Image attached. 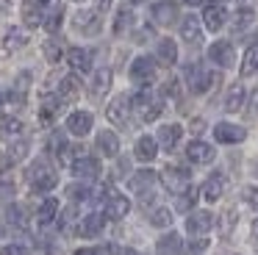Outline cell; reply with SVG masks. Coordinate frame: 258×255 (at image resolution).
Segmentation results:
<instances>
[{"instance_id": "cell-1", "label": "cell", "mask_w": 258, "mask_h": 255, "mask_svg": "<svg viewBox=\"0 0 258 255\" xmlns=\"http://www.w3.org/2000/svg\"><path fill=\"white\" fill-rule=\"evenodd\" d=\"M25 177H28V183H31V192H39V194L53 192V188L58 186L56 169H53L50 164H45V161H36V164H31L28 172H25Z\"/></svg>"}, {"instance_id": "cell-2", "label": "cell", "mask_w": 258, "mask_h": 255, "mask_svg": "<svg viewBox=\"0 0 258 255\" xmlns=\"http://www.w3.org/2000/svg\"><path fill=\"white\" fill-rule=\"evenodd\" d=\"M131 108L139 111L142 122H153V119H158V116H161L164 103H161V97H156V94L150 92V89H139V92H136V97H131Z\"/></svg>"}, {"instance_id": "cell-3", "label": "cell", "mask_w": 258, "mask_h": 255, "mask_svg": "<svg viewBox=\"0 0 258 255\" xmlns=\"http://www.w3.org/2000/svg\"><path fill=\"white\" fill-rule=\"evenodd\" d=\"M103 197H106V203H103V216L106 219H125L128 216V211H131V203H128V197L125 194H119V192H114V188H103Z\"/></svg>"}, {"instance_id": "cell-4", "label": "cell", "mask_w": 258, "mask_h": 255, "mask_svg": "<svg viewBox=\"0 0 258 255\" xmlns=\"http://www.w3.org/2000/svg\"><path fill=\"white\" fill-rule=\"evenodd\" d=\"M186 81H189V89L195 94H206L208 89L217 83V75H211V72L200 64H189L186 67Z\"/></svg>"}, {"instance_id": "cell-5", "label": "cell", "mask_w": 258, "mask_h": 255, "mask_svg": "<svg viewBox=\"0 0 258 255\" xmlns=\"http://www.w3.org/2000/svg\"><path fill=\"white\" fill-rule=\"evenodd\" d=\"M161 180L172 194H183L186 188H191V175L183 166H167V169L161 172Z\"/></svg>"}, {"instance_id": "cell-6", "label": "cell", "mask_w": 258, "mask_h": 255, "mask_svg": "<svg viewBox=\"0 0 258 255\" xmlns=\"http://www.w3.org/2000/svg\"><path fill=\"white\" fill-rule=\"evenodd\" d=\"M131 81L139 83V86H147V83L156 78V61L150 58V55H139V58H134V64H131Z\"/></svg>"}, {"instance_id": "cell-7", "label": "cell", "mask_w": 258, "mask_h": 255, "mask_svg": "<svg viewBox=\"0 0 258 255\" xmlns=\"http://www.w3.org/2000/svg\"><path fill=\"white\" fill-rule=\"evenodd\" d=\"M73 25H75V31L84 33V36H97V33H100V28H103V22H100V14H97V11L81 9L78 14H75Z\"/></svg>"}, {"instance_id": "cell-8", "label": "cell", "mask_w": 258, "mask_h": 255, "mask_svg": "<svg viewBox=\"0 0 258 255\" xmlns=\"http://www.w3.org/2000/svg\"><path fill=\"white\" fill-rule=\"evenodd\" d=\"M70 169H73V175L78 177V180H95V177H100V161L92 158V155H78V158L70 164Z\"/></svg>"}, {"instance_id": "cell-9", "label": "cell", "mask_w": 258, "mask_h": 255, "mask_svg": "<svg viewBox=\"0 0 258 255\" xmlns=\"http://www.w3.org/2000/svg\"><path fill=\"white\" fill-rule=\"evenodd\" d=\"M214 139L219 144H239L247 139V131L241 125H233V122H217L214 125Z\"/></svg>"}, {"instance_id": "cell-10", "label": "cell", "mask_w": 258, "mask_h": 255, "mask_svg": "<svg viewBox=\"0 0 258 255\" xmlns=\"http://www.w3.org/2000/svg\"><path fill=\"white\" fill-rule=\"evenodd\" d=\"M208 58H211L217 67H233V64H236L233 44H230V42H225V39H219V42H214L211 47H208Z\"/></svg>"}, {"instance_id": "cell-11", "label": "cell", "mask_w": 258, "mask_h": 255, "mask_svg": "<svg viewBox=\"0 0 258 255\" xmlns=\"http://www.w3.org/2000/svg\"><path fill=\"white\" fill-rule=\"evenodd\" d=\"M128 114H131V97L128 94L114 97L111 103H108V108H106L108 122H114V125H125V122H128Z\"/></svg>"}, {"instance_id": "cell-12", "label": "cell", "mask_w": 258, "mask_h": 255, "mask_svg": "<svg viewBox=\"0 0 258 255\" xmlns=\"http://www.w3.org/2000/svg\"><path fill=\"white\" fill-rule=\"evenodd\" d=\"M211 227H214V214H208V211H195V214H189V219H186L189 236H206Z\"/></svg>"}, {"instance_id": "cell-13", "label": "cell", "mask_w": 258, "mask_h": 255, "mask_svg": "<svg viewBox=\"0 0 258 255\" xmlns=\"http://www.w3.org/2000/svg\"><path fill=\"white\" fill-rule=\"evenodd\" d=\"M92 125H95V119H92L89 111H73V114L67 116V131L78 139L86 136V133L92 131Z\"/></svg>"}, {"instance_id": "cell-14", "label": "cell", "mask_w": 258, "mask_h": 255, "mask_svg": "<svg viewBox=\"0 0 258 255\" xmlns=\"http://www.w3.org/2000/svg\"><path fill=\"white\" fill-rule=\"evenodd\" d=\"M156 180H158V175L153 169H139V172L131 175L128 186H131V192H136V194H150L153 186H156Z\"/></svg>"}, {"instance_id": "cell-15", "label": "cell", "mask_w": 258, "mask_h": 255, "mask_svg": "<svg viewBox=\"0 0 258 255\" xmlns=\"http://www.w3.org/2000/svg\"><path fill=\"white\" fill-rule=\"evenodd\" d=\"M178 17H180L178 3H172V0H161V3L153 6V20H156L158 25H175Z\"/></svg>"}, {"instance_id": "cell-16", "label": "cell", "mask_w": 258, "mask_h": 255, "mask_svg": "<svg viewBox=\"0 0 258 255\" xmlns=\"http://www.w3.org/2000/svg\"><path fill=\"white\" fill-rule=\"evenodd\" d=\"M214 147L208 142H200V139H195V142L186 147V158L191 161V164H211L214 161Z\"/></svg>"}, {"instance_id": "cell-17", "label": "cell", "mask_w": 258, "mask_h": 255, "mask_svg": "<svg viewBox=\"0 0 258 255\" xmlns=\"http://www.w3.org/2000/svg\"><path fill=\"white\" fill-rule=\"evenodd\" d=\"M28 39H31L28 28L14 25V28H9V31H6V36H3V50H6V53H14V50H23L25 44H28Z\"/></svg>"}, {"instance_id": "cell-18", "label": "cell", "mask_w": 258, "mask_h": 255, "mask_svg": "<svg viewBox=\"0 0 258 255\" xmlns=\"http://www.w3.org/2000/svg\"><path fill=\"white\" fill-rule=\"evenodd\" d=\"M95 147H97V153H100L103 158H114V155L119 153L117 133H114V131H100V133H97V139H95Z\"/></svg>"}, {"instance_id": "cell-19", "label": "cell", "mask_w": 258, "mask_h": 255, "mask_svg": "<svg viewBox=\"0 0 258 255\" xmlns=\"http://www.w3.org/2000/svg\"><path fill=\"white\" fill-rule=\"evenodd\" d=\"M180 136H183V128H180L178 122H169V125H161V128H158L156 144H161L164 150H172L175 144L180 142Z\"/></svg>"}, {"instance_id": "cell-20", "label": "cell", "mask_w": 258, "mask_h": 255, "mask_svg": "<svg viewBox=\"0 0 258 255\" xmlns=\"http://www.w3.org/2000/svg\"><path fill=\"white\" fill-rule=\"evenodd\" d=\"M45 20V3L42 0H25L23 3V22L25 28H36Z\"/></svg>"}, {"instance_id": "cell-21", "label": "cell", "mask_w": 258, "mask_h": 255, "mask_svg": "<svg viewBox=\"0 0 258 255\" xmlns=\"http://www.w3.org/2000/svg\"><path fill=\"white\" fill-rule=\"evenodd\" d=\"M156 252L158 255H183V241H180V236L175 230H169V233H164V236L158 238Z\"/></svg>"}, {"instance_id": "cell-22", "label": "cell", "mask_w": 258, "mask_h": 255, "mask_svg": "<svg viewBox=\"0 0 258 255\" xmlns=\"http://www.w3.org/2000/svg\"><path fill=\"white\" fill-rule=\"evenodd\" d=\"M103 227H106V216H103V214H89V216L81 219L78 233L84 238H95V236H100V233H103Z\"/></svg>"}, {"instance_id": "cell-23", "label": "cell", "mask_w": 258, "mask_h": 255, "mask_svg": "<svg viewBox=\"0 0 258 255\" xmlns=\"http://www.w3.org/2000/svg\"><path fill=\"white\" fill-rule=\"evenodd\" d=\"M67 61H70V67H73V72H89L92 70V50H86V47H73L67 53Z\"/></svg>"}, {"instance_id": "cell-24", "label": "cell", "mask_w": 258, "mask_h": 255, "mask_svg": "<svg viewBox=\"0 0 258 255\" xmlns=\"http://www.w3.org/2000/svg\"><path fill=\"white\" fill-rule=\"evenodd\" d=\"M23 133H25V125L17 116H3L0 119V139L3 142H17V139H23Z\"/></svg>"}, {"instance_id": "cell-25", "label": "cell", "mask_w": 258, "mask_h": 255, "mask_svg": "<svg viewBox=\"0 0 258 255\" xmlns=\"http://www.w3.org/2000/svg\"><path fill=\"white\" fill-rule=\"evenodd\" d=\"M134 155L142 161V164H150V161L158 155L156 139H153V136H139V139H136V147H134Z\"/></svg>"}, {"instance_id": "cell-26", "label": "cell", "mask_w": 258, "mask_h": 255, "mask_svg": "<svg viewBox=\"0 0 258 255\" xmlns=\"http://www.w3.org/2000/svg\"><path fill=\"white\" fill-rule=\"evenodd\" d=\"M203 22H206L208 31H219V28H225V22H228V11L222 9V6H206V11H203Z\"/></svg>"}, {"instance_id": "cell-27", "label": "cell", "mask_w": 258, "mask_h": 255, "mask_svg": "<svg viewBox=\"0 0 258 255\" xmlns=\"http://www.w3.org/2000/svg\"><path fill=\"white\" fill-rule=\"evenodd\" d=\"M180 36H183V42H189V44H200L203 42V31H200V20L197 17H186V20H180Z\"/></svg>"}, {"instance_id": "cell-28", "label": "cell", "mask_w": 258, "mask_h": 255, "mask_svg": "<svg viewBox=\"0 0 258 255\" xmlns=\"http://www.w3.org/2000/svg\"><path fill=\"white\" fill-rule=\"evenodd\" d=\"M78 94H81L78 75H64L61 81H58V100H61V103H70V100H75Z\"/></svg>"}, {"instance_id": "cell-29", "label": "cell", "mask_w": 258, "mask_h": 255, "mask_svg": "<svg viewBox=\"0 0 258 255\" xmlns=\"http://www.w3.org/2000/svg\"><path fill=\"white\" fill-rule=\"evenodd\" d=\"M222 192H225V177L222 175H211L200 188L203 200H208V203H217V200L222 197Z\"/></svg>"}, {"instance_id": "cell-30", "label": "cell", "mask_w": 258, "mask_h": 255, "mask_svg": "<svg viewBox=\"0 0 258 255\" xmlns=\"http://www.w3.org/2000/svg\"><path fill=\"white\" fill-rule=\"evenodd\" d=\"M56 216H58V200H56V197H47L45 203L36 208V225H39V227H47L53 219H56Z\"/></svg>"}, {"instance_id": "cell-31", "label": "cell", "mask_w": 258, "mask_h": 255, "mask_svg": "<svg viewBox=\"0 0 258 255\" xmlns=\"http://www.w3.org/2000/svg\"><path fill=\"white\" fill-rule=\"evenodd\" d=\"M92 97H103V94L111 89V70L108 67H103V70L95 72V78H92Z\"/></svg>"}, {"instance_id": "cell-32", "label": "cell", "mask_w": 258, "mask_h": 255, "mask_svg": "<svg viewBox=\"0 0 258 255\" xmlns=\"http://www.w3.org/2000/svg\"><path fill=\"white\" fill-rule=\"evenodd\" d=\"M156 55H158V61H161V64L172 67L175 61H178V44H175L172 39H161V42L156 44Z\"/></svg>"}, {"instance_id": "cell-33", "label": "cell", "mask_w": 258, "mask_h": 255, "mask_svg": "<svg viewBox=\"0 0 258 255\" xmlns=\"http://www.w3.org/2000/svg\"><path fill=\"white\" fill-rule=\"evenodd\" d=\"M58 108H61V100H58V94H53V97H45V100H42V108H39V122H42V125H47V122L56 119Z\"/></svg>"}, {"instance_id": "cell-34", "label": "cell", "mask_w": 258, "mask_h": 255, "mask_svg": "<svg viewBox=\"0 0 258 255\" xmlns=\"http://www.w3.org/2000/svg\"><path fill=\"white\" fill-rule=\"evenodd\" d=\"M247 100V89L241 86V83H236V86L228 89V97H225V111H239L241 105H244Z\"/></svg>"}, {"instance_id": "cell-35", "label": "cell", "mask_w": 258, "mask_h": 255, "mask_svg": "<svg viewBox=\"0 0 258 255\" xmlns=\"http://www.w3.org/2000/svg\"><path fill=\"white\" fill-rule=\"evenodd\" d=\"M61 22H64V6L61 3H56L50 9V14L42 20V25H45V31L47 33H58V28H61Z\"/></svg>"}, {"instance_id": "cell-36", "label": "cell", "mask_w": 258, "mask_h": 255, "mask_svg": "<svg viewBox=\"0 0 258 255\" xmlns=\"http://www.w3.org/2000/svg\"><path fill=\"white\" fill-rule=\"evenodd\" d=\"M258 72V44H250L244 53V58H241V75H255Z\"/></svg>"}, {"instance_id": "cell-37", "label": "cell", "mask_w": 258, "mask_h": 255, "mask_svg": "<svg viewBox=\"0 0 258 255\" xmlns=\"http://www.w3.org/2000/svg\"><path fill=\"white\" fill-rule=\"evenodd\" d=\"M252 22H255V11H252V9H239V11H236V17H233V31L236 33H244Z\"/></svg>"}, {"instance_id": "cell-38", "label": "cell", "mask_w": 258, "mask_h": 255, "mask_svg": "<svg viewBox=\"0 0 258 255\" xmlns=\"http://www.w3.org/2000/svg\"><path fill=\"white\" fill-rule=\"evenodd\" d=\"M28 86H31V72H20L17 81H14V89H12V100L23 103V97L28 94Z\"/></svg>"}, {"instance_id": "cell-39", "label": "cell", "mask_w": 258, "mask_h": 255, "mask_svg": "<svg viewBox=\"0 0 258 255\" xmlns=\"http://www.w3.org/2000/svg\"><path fill=\"white\" fill-rule=\"evenodd\" d=\"M150 222L156 227H169L172 225V211H169L167 205H158V208L150 211Z\"/></svg>"}, {"instance_id": "cell-40", "label": "cell", "mask_w": 258, "mask_h": 255, "mask_svg": "<svg viewBox=\"0 0 258 255\" xmlns=\"http://www.w3.org/2000/svg\"><path fill=\"white\" fill-rule=\"evenodd\" d=\"M131 25H134V11H131V9H119L117 11V20H114V33L119 36V33H125Z\"/></svg>"}, {"instance_id": "cell-41", "label": "cell", "mask_w": 258, "mask_h": 255, "mask_svg": "<svg viewBox=\"0 0 258 255\" xmlns=\"http://www.w3.org/2000/svg\"><path fill=\"white\" fill-rule=\"evenodd\" d=\"M28 150H31V142H25V139L12 142V147H9V164H14V161H23L25 155H28Z\"/></svg>"}, {"instance_id": "cell-42", "label": "cell", "mask_w": 258, "mask_h": 255, "mask_svg": "<svg viewBox=\"0 0 258 255\" xmlns=\"http://www.w3.org/2000/svg\"><path fill=\"white\" fill-rule=\"evenodd\" d=\"M197 194H200V192H197L195 186L186 188L183 194H178V203H175V208H178V211H191V208H195V203H197Z\"/></svg>"}, {"instance_id": "cell-43", "label": "cell", "mask_w": 258, "mask_h": 255, "mask_svg": "<svg viewBox=\"0 0 258 255\" xmlns=\"http://www.w3.org/2000/svg\"><path fill=\"white\" fill-rule=\"evenodd\" d=\"M42 53H45V58L50 61V64H58V58H61V42H58V39H47V42L42 44Z\"/></svg>"}, {"instance_id": "cell-44", "label": "cell", "mask_w": 258, "mask_h": 255, "mask_svg": "<svg viewBox=\"0 0 258 255\" xmlns=\"http://www.w3.org/2000/svg\"><path fill=\"white\" fill-rule=\"evenodd\" d=\"M236 222H239V216H236V208H228L222 216H219V230H222V236H230V230H233Z\"/></svg>"}, {"instance_id": "cell-45", "label": "cell", "mask_w": 258, "mask_h": 255, "mask_svg": "<svg viewBox=\"0 0 258 255\" xmlns=\"http://www.w3.org/2000/svg\"><path fill=\"white\" fill-rule=\"evenodd\" d=\"M64 147H67V139H64V133L56 131L50 139H47V153H50V155H58Z\"/></svg>"}, {"instance_id": "cell-46", "label": "cell", "mask_w": 258, "mask_h": 255, "mask_svg": "<svg viewBox=\"0 0 258 255\" xmlns=\"http://www.w3.org/2000/svg\"><path fill=\"white\" fill-rule=\"evenodd\" d=\"M6 219H9V225L23 227V225H25V214H23V208H20V205H9V208H6Z\"/></svg>"}, {"instance_id": "cell-47", "label": "cell", "mask_w": 258, "mask_h": 255, "mask_svg": "<svg viewBox=\"0 0 258 255\" xmlns=\"http://www.w3.org/2000/svg\"><path fill=\"white\" fill-rule=\"evenodd\" d=\"M89 197H92V192L86 186H73L70 188V200H75V203H86Z\"/></svg>"}, {"instance_id": "cell-48", "label": "cell", "mask_w": 258, "mask_h": 255, "mask_svg": "<svg viewBox=\"0 0 258 255\" xmlns=\"http://www.w3.org/2000/svg\"><path fill=\"white\" fill-rule=\"evenodd\" d=\"M241 197H244V203L250 205V208L258 211V186H247L244 192H241Z\"/></svg>"}, {"instance_id": "cell-49", "label": "cell", "mask_w": 258, "mask_h": 255, "mask_svg": "<svg viewBox=\"0 0 258 255\" xmlns=\"http://www.w3.org/2000/svg\"><path fill=\"white\" fill-rule=\"evenodd\" d=\"M0 255H31V252H28V247H23V244H6Z\"/></svg>"}, {"instance_id": "cell-50", "label": "cell", "mask_w": 258, "mask_h": 255, "mask_svg": "<svg viewBox=\"0 0 258 255\" xmlns=\"http://www.w3.org/2000/svg\"><path fill=\"white\" fill-rule=\"evenodd\" d=\"M9 197H14V183L3 180L0 183V200H9Z\"/></svg>"}, {"instance_id": "cell-51", "label": "cell", "mask_w": 258, "mask_h": 255, "mask_svg": "<svg viewBox=\"0 0 258 255\" xmlns=\"http://www.w3.org/2000/svg\"><path fill=\"white\" fill-rule=\"evenodd\" d=\"M208 247V238H197V241H191L189 244V249H191V255H200L203 249Z\"/></svg>"}, {"instance_id": "cell-52", "label": "cell", "mask_w": 258, "mask_h": 255, "mask_svg": "<svg viewBox=\"0 0 258 255\" xmlns=\"http://www.w3.org/2000/svg\"><path fill=\"white\" fill-rule=\"evenodd\" d=\"M164 94H172V97H178V81H175V78L164 83Z\"/></svg>"}, {"instance_id": "cell-53", "label": "cell", "mask_w": 258, "mask_h": 255, "mask_svg": "<svg viewBox=\"0 0 258 255\" xmlns=\"http://www.w3.org/2000/svg\"><path fill=\"white\" fill-rule=\"evenodd\" d=\"M108 6H111V0H97V9H103V11H106Z\"/></svg>"}, {"instance_id": "cell-54", "label": "cell", "mask_w": 258, "mask_h": 255, "mask_svg": "<svg viewBox=\"0 0 258 255\" xmlns=\"http://www.w3.org/2000/svg\"><path fill=\"white\" fill-rule=\"evenodd\" d=\"M73 255H95V249H75Z\"/></svg>"}, {"instance_id": "cell-55", "label": "cell", "mask_w": 258, "mask_h": 255, "mask_svg": "<svg viewBox=\"0 0 258 255\" xmlns=\"http://www.w3.org/2000/svg\"><path fill=\"white\" fill-rule=\"evenodd\" d=\"M252 236H255V238H258V219H255V222H252Z\"/></svg>"}, {"instance_id": "cell-56", "label": "cell", "mask_w": 258, "mask_h": 255, "mask_svg": "<svg viewBox=\"0 0 258 255\" xmlns=\"http://www.w3.org/2000/svg\"><path fill=\"white\" fill-rule=\"evenodd\" d=\"M186 3H189V6H200L203 0H186Z\"/></svg>"}, {"instance_id": "cell-57", "label": "cell", "mask_w": 258, "mask_h": 255, "mask_svg": "<svg viewBox=\"0 0 258 255\" xmlns=\"http://www.w3.org/2000/svg\"><path fill=\"white\" fill-rule=\"evenodd\" d=\"M3 103H6V94H3V92H0V105H3Z\"/></svg>"}, {"instance_id": "cell-58", "label": "cell", "mask_w": 258, "mask_h": 255, "mask_svg": "<svg viewBox=\"0 0 258 255\" xmlns=\"http://www.w3.org/2000/svg\"><path fill=\"white\" fill-rule=\"evenodd\" d=\"M131 3H145V0H131Z\"/></svg>"}, {"instance_id": "cell-59", "label": "cell", "mask_w": 258, "mask_h": 255, "mask_svg": "<svg viewBox=\"0 0 258 255\" xmlns=\"http://www.w3.org/2000/svg\"><path fill=\"white\" fill-rule=\"evenodd\" d=\"M134 255H139V252H134Z\"/></svg>"}]
</instances>
